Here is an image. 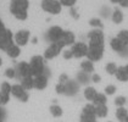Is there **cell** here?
<instances>
[{
    "label": "cell",
    "instance_id": "1",
    "mask_svg": "<svg viewBox=\"0 0 128 122\" xmlns=\"http://www.w3.org/2000/svg\"><path fill=\"white\" fill-rule=\"evenodd\" d=\"M28 8H30V1L28 0H11L10 11L18 20L23 21L28 17V12H27Z\"/></svg>",
    "mask_w": 128,
    "mask_h": 122
},
{
    "label": "cell",
    "instance_id": "2",
    "mask_svg": "<svg viewBox=\"0 0 128 122\" xmlns=\"http://www.w3.org/2000/svg\"><path fill=\"white\" fill-rule=\"evenodd\" d=\"M30 70H32V76L33 77H37V76H40V74H45L44 56H40V55L33 56L30 61Z\"/></svg>",
    "mask_w": 128,
    "mask_h": 122
},
{
    "label": "cell",
    "instance_id": "3",
    "mask_svg": "<svg viewBox=\"0 0 128 122\" xmlns=\"http://www.w3.org/2000/svg\"><path fill=\"white\" fill-rule=\"evenodd\" d=\"M65 48V45L62 44V42L59 40V42H55V43H50V45L45 49L44 51V59L46 60H51L54 58H56L59 55L60 52L62 51V49Z\"/></svg>",
    "mask_w": 128,
    "mask_h": 122
},
{
    "label": "cell",
    "instance_id": "4",
    "mask_svg": "<svg viewBox=\"0 0 128 122\" xmlns=\"http://www.w3.org/2000/svg\"><path fill=\"white\" fill-rule=\"evenodd\" d=\"M42 9L48 14H51V15H59L61 12L62 5L59 0H43Z\"/></svg>",
    "mask_w": 128,
    "mask_h": 122
},
{
    "label": "cell",
    "instance_id": "5",
    "mask_svg": "<svg viewBox=\"0 0 128 122\" xmlns=\"http://www.w3.org/2000/svg\"><path fill=\"white\" fill-rule=\"evenodd\" d=\"M88 54L87 59L90 61H100L104 56V45H88Z\"/></svg>",
    "mask_w": 128,
    "mask_h": 122
},
{
    "label": "cell",
    "instance_id": "6",
    "mask_svg": "<svg viewBox=\"0 0 128 122\" xmlns=\"http://www.w3.org/2000/svg\"><path fill=\"white\" fill-rule=\"evenodd\" d=\"M89 45H104V33L100 28L90 30L88 33Z\"/></svg>",
    "mask_w": 128,
    "mask_h": 122
},
{
    "label": "cell",
    "instance_id": "7",
    "mask_svg": "<svg viewBox=\"0 0 128 122\" xmlns=\"http://www.w3.org/2000/svg\"><path fill=\"white\" fill-rule=\"evenodd\" d=\"M88 49H89V46L86 43H83V42H76L72 45V48H71V50L73 52V58H77V59L87 56Z\"/></svg>",
    "mask_w": 128,
    "mask_h": 122
},
{
    "label": "cell",
    "instance_id": "8",
    "mask_svg": "<svg viewBox=\"0 0 128 122\" xmlns=\"http://www.w3.org/2000/svg\"><path fill=\"white\" fill-rule=\"evenodd\" d=\"M62 34H64V30L59 27V26H52V27H50L48 32H46V40L50 42V43H55V42H59L61 39V37H62Z\"/></svg>",
    "mask_w": 128,
    "mask_h": 122
},
{
    "label": "cell",
    "instance_id": "9",
    "mask_svg": "<svg viewBox=\"0 0 128 122\" xmlns=\"http://www.w3.org/2000/svg\"><path fill=\"white\" fill-rule=\"evenodd\" d=\"M11 94H12L15 98H17V99L22 102H26L28 99H30V94L27 93V90H26L21 84H15V86H12V88H11Z\"/></svg>",
    "mask_w": 128,
    "mask_h": 122
},
{
    "label": "cell",
    "instance_id": "10",
    "mask_svg": "<svg viewBox=\"0 0 128 122\" xmlns=\"http://www.w3.org/2000/svg\"><path fill=\"white\" fill-rule=\"evenodd\" d=\"M14 36L11 33V30H6L1 36H0V49L2 50H8L11 45H14Z\"/></svg>",
    "mask_w": 128,
    "mask_h": 122
},
{
    "label": "cell",
    "instance_id": "11",
    "mask_svg": "<svg viewBox=\"0 0 128 122\" xmlns=\"http://www.w3.org/2000/svg\"><path fill=\"white\" fill-rule=\"evenodd\" d=\"M16 74L20 77L21 80L24 78V77L32 76V70H30V62H26V61L18 62L17 66H16Z\"/></svg>",
    "mask_w": 128,
    "mask_h": 122
},
{
    "label": "cell",
    "instance_id": "12",
    "mask_svg": "<svg viewBox=\"0 0 128 122\" xmlns=\"http://www.w3.org/2000/svg\"><path fill=\"white\" fill-rule=\"evenodd\" d=\"M79 87H80V84L76 80H68L65 83V93L64 94L67 96H74L79 92Z\"/></svg>",
    "mask_w": 128,
    "mask_h": 122
},
{
    "label": "cell",
    "instance_id": "13",
    "mask_svg": "<svg viewBox=\"0 0 128 122\" xmlns=\"http://www.w3.org/2000/svg\"><path fill=\"white\" fill-rule=\"evenodd\" d=\"M30 30H22L15 34L14 42H15V44H17L18 46H22V45H26V44L30 42Z\"/></svg>",
    "mask_w": 128,
    "mask_h": 122
},
{
    "label": "cell",
    "instance_id": "14",
    "mask_svg": "<svg viewBox=\"0 0 128 122\" xmlns=\"http://www.w3.org/2000/svg\"><path fill=\"white\" fill-rule=\"evenodd\" d=\"M60 40L62 42V44L65 46H67V45L72 46L76 43V37H74L73 32H71V30H64V34H62V37H61Z\"/></svg>",
    "mask_w": 128,
    "mask_h": 122
},
{
    "label": "cell",
    "instance_id": "15",
    "mask_svg": "<svg viewBox=\"0 0 128 122\" xmlns=\"http://www.w3.org/2000/svg\"><path fill=\"white\" fill-rule=\"evenodd\" d=\"M48 87V77L45 74H40L34 77V88L38 90H43Z\"/></svg>",
    "mask_w": 128,
    "mask_h": 122
},
{
    "label": "cell",
    "instance_id": "16",
    "mask_svg": "<svg viewBox=\"0 0 128 122\" xmlns=\"http://www.w3.org/2000/svg\"><path fill=\"white\" fill-rule=\"evenodd\" d=\"M76 81L79 84H88L89 82H92V76H90V73H87V72L80 70L76 76Z\"/></svg>",
    "mask_w": 128,
    "mask_h": 122
},
{
    "label": "cell",
    "instance_id": "17",
    "mask_svg": "<svg viewBox=\"0 0 128 122\" xmlns=\"http://www.w3.org/2000/svg\"><path fill=\"white\" fill-rule=\"evenodd\" d=\"M110 46H111L112 50L116 51V52L118 54L120 51L126 46V44L121 40V39H118L117 37H116V38H112V39H111V42H110Z\"/></svg>",
    "mask_w": 128,
    "mask_h": 122
},
{
    "label": "cell",
    "instance_id": "18",
    "mask_svg": "<svg viewBox=\"0 0 128 122\" xmlns=\"http://www.w3.org/2000/svg\"><path fill=\"white\" fill-rule=\"evenodd\" d=\"M21 86L26 89V90H30L34 88V77L33 76H28V77H24L21 80Z\"/></svg>",
    "mask_w": 128,
    "mask_h": 122
},
{
    "label": "cell",
    "instance_id": "19",
    "mask_svg": "<svg viewBox=\"0 0 128 122\" xmlns=\"http://www.w3.org/2000/svg\"><path fill=\"white\" fill-rule=\"evenodd\" d=\"M116 78L120 82H128V72L126 70V66H121L118 67L117 72H116Z\"/></svg>",
    "mask_w": 128,
    "mask_h": 122
},
{
    "label": "cell",
    "instance_id": "20",
    "mask_svg": "<svg viewBox=\"0 0 128 122\" xmlns=\"http://www.w3.org/2000/svg\"><path fill=\"white\" fill-rule=\"evenodd\" d=\"M80 68L82 71L87 72V73H94V64L90 60H83L80 62Z\"/></svg>",
    "mask_w": 128,
    "mask_h": 122
},
{
    "label": "cell",
    "instance_id": "21",
    "mask_svg": "<svg viewBox=\"0 0 128 122\" xmlns=\"http://www.w3.org/2000/svg\"><path fill=\"white\" fill-rule=\"evenodd\" d=\"M83 94H84V98H86L87 100L93 102V100L95 99L98 92L95 90V88H93V87H87V88L84 89V92H83Z\"/></svg>",
    "mask_w": 128,
    "mask_h": 122
},
{
    "label": "cell",
    "instance_id": "22",
    "mask_svg": "<svg viewBox=\"0 0 128 122\" xmlns=\"http://www.w3.org/2000/svg\"><path fill=\"white\" fill-rule=\"evenodd\" d=\"M108 109L106 106V104L105 105H96L95 106V115H96V117L104 118V117L108 116Z\"/></svg>",
    "mask_w": 128,
    "mask_h": 122
},
{
    "label": "cell",
    "instance_id": "23",
    "mask_svg": "<svg viewBox=\"0 0 128 122\" xmlns=\"http://www.w3.org/2000/svg\"><path fill=\"white\" fill-rule=\"evenodd\" d=\"M116 117H117V120H120V122H124L128 117V110L123 106H120L116 110Z\"/></svg>",
    "mask_w": 128,
    "mask_h": 122
},
{
    "label": "cell",
    "instance_id": "24",
    "mask_svg": "<svg viewBox=\"0 0 128 122\" xmlns=\"http://www.w3.org/2000/svg\"><path fill=\"white\" fill-rule=\"evenodd\" d=\"M111 20H112V22H114V23H116V24L121 23V22L123 21V12L120 10V9H115V10H114V12H112Z\"/></svg>",
    "mask_w": 128,
    "mask_h": 122
},
{
    "label": "cell",
    "instance_id": "25",
    "mask_svg": "<svg viewBox=\"0 0 128 122\" xmlns=\"http://www.w3.org/2000/svg\"><path fill=\"white\" fill-rule=\"evenodd\" d=\"M20 46L17 45V44H14V45H11L10 48L6 50V54L10 56V58H12V59H15V58H17L18 55H20Z\"/></svg>",
    "mask_w": 128,
    "mask_h": 122
},
{
    "label": "cell",
    "instance_id": "26",
    "mask_svg": "<svg viewBox=\"0 0 128 122\" xmlns=\"http://www.w3.org/2000/svg\"><path fill=\"white\" fill-rule=\"evenodd\" d=\"M106 102H108V99H106V94H104V93H98L96 96H95V99H94L92 102L96 106V105H105Z\"/></svg>",
    "mask_w": 128,
    "mask_h": 122
},
{
    "label": "cell",
    "instance_id": "27",
    "mask_svg": "<svg viewBox=\"0 0 128 122\" xmlns=\"http://www.w3.org/2000/svg\"><path fill=\"white\" fill-rule=\"evenodd\" d=\"M117 70H118V66L115 62H108L105 66V71L108 72V74H116Z\"/></svg>",
    "mask_w": 128,
    "mask_h": 122
},
{
    "label": "cell",
    "instance_id": "28",
    "mask_svg": "<svg viewBox=\"0 0 128 122\" xmlns=\"http://www.w3.org/2000/svg\"><path fill=\"white\" fill-rule=\"evenodd\" d=\"M50 112L54 117H60L62 115V109L60 108L59 105H51L50 106Z\"/></svg>",
    "mask_w": 128,
    "mask_h": 122
},
{
    "label": "cell",
    "instance_id": "29",
    "mask_svg": "<svg viewBox=\"0 0 128 122\" xmlns=\"http://www.w3.org/2000/svg\"><path fill=\"white\" fill-rule=\"evenodd\" d=\"M95 115H88V114H80V122H95L96 120Z\"/></svg>",
    "mask_w": 128,
    "mask_h": 122
},
{
    "label": "cell",
    "instance_id": "30",
    "mask_svg": "<svg viewBox=\"0 0 128 122\" xmlns=\"http://www.w3.org/2000/svg\"><path fill=\"white\" fill-rule=\"evenodd\" d=\"M83 114H88V115H95V105L94 104H87L83 110H82ZM96 116V115H95Z\"/></svg>",
    "mask_w": 128,
    "mask_h": 122
},
{
    "label": "cell",
    "instance_id": "31",
    "mask_svg": "<svg viewBox=\"0 0 128 122\" xmlns=\"http://www.w3.org/2000/svg\"><path fill=\"white\" fill-rule=\"evenodd\" d=\"M117 38L118 39H121V40L126 44V45H128V30H120V32H118V34H117Z\"/></svg>",
    "mask_w": 128,
    "mask_h": 122
},
{
    "label": "cell",
    "instance_id": "32",
    "mask_svg": "<svg viewBox=\"0 0 128 122\" xmlns=\"http://www.w3.org/2000/svg\"><path fill=\"white\" fill-rule=\"evenodd\" d=\"M11 88H12V86H11L9 82H2V83H1V86H0V92H4V93L10 94Z\"/></svg>",
    "mask_w": 128,
    "mask_h": 122
},
{
    "label": "cell",
    "instance_id": "33",
    "mask_svg": "<svg viewBox=\"0 0 128 122\" xmlns=\"http://www.w3.org/2000/svg\"><path fill=\"white\" fill-rule=\"evenodd\" d=\"M9 100H10V94L4 93V92H0V105H5V104H8Z\"/></svg>",
    "mask_w": 128,
    "mask_h": 122
},
{
    "label": "cell",
    "instance_id": "34",
    "mask_svg": "<svg viewBox=\"0 0 128 122\" xmlns=\"http://www.w3.org/2000/svg\"><path fill=\"white\" fill-rule=\"evenodd\" d=\"M62 6H67V8H72L74 6V4L77 2V0H59Z\"/></svg>",
    "mask_w": 128,
    "mask_h": 122
},
{
    "label": "cell",
    "instance_id": "35",
    "mask_svg": "<svg viewBox=\"0 0 128 122\" xmlns=\"http://www.w3.org/2000/svg\"><path fill=\"white\" fill-rule=\"evenodd\" d=\"M89 23H90V26H93L95 28H101L102 27V22L99 20V18H92Z\"/></svg>",
    "mask_w": 128,
    "mask_h": 122
},
{
    "label": "cell",
    "instance_id": "36",
    "mask_svg": "<svg viewBox=\"0 0 128 122\" xmlns=\"http://www.w3.org/2000/svg\"><path fill=\"white\" fill-rule=\"evenodd\" d=\"M115 93H116V87L114 84H110L108 87H105V94L106 95H112Z\"/></svg>",
    "mask_w": 128,
    "mask_h": 122
},
{
    "label": "cell",
    "instance_id": "37",
    "mask_svg": "<svg viewBox=\"0 0 128 122\" xmlns=\"http://www.w3.org/2000/svg\"><path fill=\"white\" fill-rule=\"evenodd\" d=\"M126 102H127V100H126L124 96H117V98L115 99V104L117 105L118 108H120V106H124Z\"/></svg>",
    "mask_w": 128,
    "mask_h": 122
},
{
    "label": "cell",
    "instance_id": "38",
    "mask_svg": "<svg viewBox=\"0 0 128 122\" xmlns=\"http://www.w3.org/2000/svg\"><path fill=\"white\" fill-rule=\"evenodd\" d=\"M5 76H6L8 78H15V77H16V70L8 68V70L5 71Z\"/></svg>",
    "mask_w": 128,
    "mask_h": 122
},
{
    "label": "cell",
    "instance_id": "39",
    "mask_svg": "<svg viewBox=\"0 0 128 122\" xmlns=\"http://www.w3.org/2000/svg\"><path fill=\"white\" fill-rule=\"evenodd\" d=\"M55 90H56L58 94H64V93H65V84L58 83V84L55 86Z\"/></svg>",
    "mask_w": 128,
    "mask_h": 122
},
{
    "label": "cell",
    "instance_id": "40",
    "mask_svg": "<svg viewBox=\"0 0 128 122\" xmlns=\"http://www.w3.org/2000/svg\"><path fill=\"white\" fill-rule=\"evenodd\" d=\"M73 58V52L71 49H67V50L64 51V59H66V60H71Z\"/></svg>",
    "mask_w": 128,
    "mask_h": 122
},
{
    "label": "cell",
    "instance_id": "41",
    "mask_svg": "<svg viewBox=\"0 0 128 122\" xmlns=\"http://www.w3.org/2000/svg\"><path fill=\"white\" fill-rule=\"evenodd\" d=\"M68 80H70L68 76H67L66 73H62V74H60V77H59V83H62V84H65V83L68 81Z\"/></svg>",
    "mask_w": 128,
    "mask_h": 122
},
{
    "label": "cell",
    "instance_id": "42",
    "mask_svg": "<svg viewBox=\"0 0 128 122\" xmlns=\"http://www.w3.org/2000/svg\"><path fill=\"white\" fill-rule=\"evenodd\" d=\"M118 55L121 56V58H128V45H126L122 50L118 52Z\"/></svg>",
    "mask_w": 128,
    "mask_h": 122
},
{
    "label": "cell",
    "instance_id": "43",
    "mask_svg": "<svg viewBox=\"0 0 128 122\" xmlns=\"http://www.w3.org/2000/svg\"><path fill=\"white\" fill-rule=\"evenodd\" d=\"M100 81H101L100 74H98V73H92V82H94V83H99Z\"/></svg>",
    "mask_w": 128,
    "mask_h": 122
},
{
    "label": "cell",
    "instance_id": "44",
    "mask_svg": "<svg viewBox=\"0 0 128 122\" xmlns=\"http://www.w3.org/2000/svg\"><path fill=\"white\" fill-rule=\"evenodd\" d=\"M5 30H6V28H5V26H4V23H2V22L0 21V36H1V34H2V33H4Z\"/></svg>",
    "mask_w": 128,
    "mask_h": 122
},
{
    "label": "cell",
    "instance_id": "45",
    "mask_svg": "<svg viewBox=\"0 0 128 122\" xmlns=\"http://www.w3.org/2000/svg\"><path fill=\"white\" fill-rule=\"evenodd\" d=\"M4 116H5V112H4V110H2V109L0 108V121H1V120L4 118Z\"/></svg>",
    "mask_w": 128,
    "mask_h": 122
},
{
    "label": "cell",
    "instance_id": "46",
    "mask_svg": "<svg viewBox=\"0 0 128 122\" xmlns=\"http://www.w3.org/2000/svg\"><path fill=\"white\" fill-rule=\"evenodd\" d=\"M110 1H111V2H114V4H120V1H121V0H110Z\"/></svg>",
    "mask_w": 128,
    "mask_h": 122
},
{
    "label": "cell",
    "instance_id": "47",
    "mask_svg": "<svg viewBox=\"0 0 128 122\" xmlns=\"http://www.w3.org/2000/svg\"><path fill=\"white\" fill-rule=\"evenodd\" d=\"M1 64H2V60H1V58H0V66H1Z\"/></svg>",
    "mask_w": 128,
    "mask_h": 122
},
{
    "label": "cell",
    "instance_id": "48",
    "mask_svg": "<svg viewBox=\"0 0 128 122\" xmlns=\"http://www.w3.org/2000/svg\"><path fill=\"white\" fill-rule=\"evenodd\" d=\"M124 122H128V117H127V118H126V121H124Z\"/></svg>",
    "mask_w": 128,
    "mask_h": 122
},
{
    "label": "cell",
    "instance_id": "49",
    "mask_svg": "<svg viewBox=\"0 0 128 122\" xmlns=\"http://www.w3.org/2000/svg\"><path fill=\"white\" fill-rule=\"evenodd\" d=\"M108 122H112V121H108Z\"/></svg>",
    "mask_w": 128,
    "mask_h": 122
},
{
    "label": "cell",
    "instance_id": "50",
    "mask_svg": "<svg viewBox=\"0 0 128 122\" xmlns=\"http://www.w3.org/2000/svg\"><path fill=\"white\" fill-rule=\"evenodd\" d=\"M127 8H128V4H127Z\"/></svg>",
    "mask_w": 128,
    "mask_h": 122
},
{
    "label": "cell",
    "instance_id": "51",
    "mask_svg": "<svg viewBox=\"0 0 128 122\" xmlns=\"http://www.w3.org/2000/svg\"><path fill=\"white\" fill-rule=\"evenodd\" d=\"M0 122H2V121H0Z\"/></svg>",
    "mask_w": 128,
    "mask_h": 122
}]
</instances>
